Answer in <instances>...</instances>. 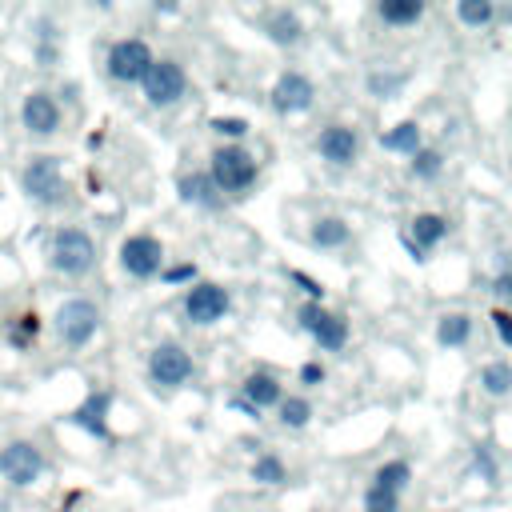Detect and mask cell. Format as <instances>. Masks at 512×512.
Here are the masks:
<instances>
[{"label": "cell", "mask_w": 512, "mask_h": 512, "mask_svg": "<svg viewBox=\"0 0 512 512\" xmlns=\"http://www.w3.org/2000/svg\"><path fill=\"white\" fill-rule=\"evenodd\" d=\"M256 172H260L256 168V156L248 148H240V144H220L208 156V176H212L216 192L240 196V192H248L256 184Z\"/></svg>", "instance_id": "cell-1"}, {"label": "cell", "mask_w": 512, "mask_h": 512, "mask_svg": "<svg viewBox=\"0 0 512 512\" xmlns=\"http://www.w3.org/2000/svg\"><path fill=\"white\" fill-rule=\"evenodd\" d=\"M48 264L60 276H88L96 268V240L84 228H56L48 240Z\"/></svg>", "instance_id": "cell-2"}, {"label": "cell", "mask_w": 512, "mask_h": 512, "mask_svg": "<svg viewBox=\"0 0 512 512\" xmlns=\"http://www.w3.org/2000/svg\"><path fill=\"white\" fill-rule=\"evenodd\" d=\"M52 328L68 348H84L96 332H100V308L88 296H68L56 312H52Z\"/></svg>", "instance_id": "cell-3"}, {"label": "cell", "mask_w": 512, "mask_h": 512, "mask_svg": "<svg viewBox=\"0 0 512 512\" xmlns=\"http://www.w3.org/2000/svg\"><path fill=\"white\" fill-rule=\"evenodd\" d=\"M20 188H24L36 204H56V200L68 192L60 156H44V152L28 156V164H24V172H20Z\"/></svg>", "instance_id": "cell-4"}, {"label": "cell", "mask_w": 512, "mask_h": 512, "mask_svg": "<svg viewBox=\"0 0 512 512\" xmlns=\"http://www.w3.org/2000/svg\"><path fill=\"white\" fill-rule=\"evenodd\" d=\"M140 88H144V100H148L152 108H168V104H176V100L184 96V88H188L184 64H176V60H168V56L152 60L148 72H144V80H140Z\"/></svg>", "instance_id": "cell-5"}, {"label": "cell", "mask_w": 512, "mask_h": 512, "mask_svg": "<svg viewBox=\"0 0 512 512\" xmlns=\"http://www.w3.org/2000/svg\"><path fill=\"white\" fill-rule=\"evenodd\" d=\"M192 372H196L192 352L184 344H176V340H164V344H156L148 352V376L160 388H180V384L192 380Z\"/></svg>", "instance_id": "cell-6"}, {"label": "cell", "mask_w": 512, "mask_h": 512, "mask_svg": "<svg viewBox=\"0 0 512 512\" xmlns=\"http://www.w3.org/2000/svg\"><path fill=\"white\" fill-rule=\"evenodd\" d=\"M152 60H156V56H152L148 40L128 36V40H116V44L108 48L104 68H108V76H112L116 84H136V80H144V72H148Z\"/></svg>", "instance_id": "cell-7"}, {"label": "cell", "mask_w": 512, "mask_h": 512, "mask_svg": "<svg viewBox=\"0 0 512 512\" xmlns=\"http://www.w3.org/2000/svg\"><path fill=\"white\" fill-rule=\"evenodd\" d=\"M44 472V452L32 444V440H12L0 448V476L12 484V488H28L36 484Z\"/></svg>", "instance_id": "cell-8"}, {"label": "cell", "mask_w": 512, "mask_h": 512, "mask_svg": "<svg viewBox=\"0 0 512 512\" xmlns=\"http://www.w3.org/2000/svg\"><path fill=\"white\" fill-rule=\"evenodd\" d=\"M120 264H124L128 276H136V280H152V276H160L164 244H160L152 232H132V236L120 244Z\"/></svg>", "instance_id": "cell-9"}, {"label": "cell", "mask_w": 512, "mask_h": 512, "mask_svg": "<svg viewBox=\"0 0 512 512\" xmlns=\"http://www.w3.org/2000/svg\"><path fill=\"white\" fill-rule=\"evenodd\" d=\"M228 308H232L228 288H220V284H212V280L192 284L188 296H184V316H188L192 324H216V320L228 316Z\"/></svg>", "instance_id": "cell-10"}, {"label": "cell", "mask_w": 512, "mask_h": 512, "mask_svg": "<svg viewBox=\"0 0 512 512\" xmlns=\"http://www.w3.org/2000/svg\"><path fill=\"white\" fill-rule=\"evenodd\" d=\"M20 120H24V128H28L32 136H52V132L60 128L64 112H60V104H56L52 92L36 88V92L24 96V104H20Z\"/></svg>", "instance_id": "cell-11"}, {"label": "cell", "mask_w": 512, "mask_h": 512, "mask_svg": "<svg viewBox=\"0 0 512 512\" xmlns=\"http://www.w3.org/2000/svg\"><path fill=\"white\" fill-rule=\"evenodd\" d=\"M312 100H316V88H312V80H308L304 72H284V76L272 84V108H276V112L296 116V112H308Z\"/></svg>", "instance_id": "cell-12"}, {"label": "cell", "mask_w": 512, "mask_h": 512, "mask_svg": "<svg viewBox=\"0 0 512 512\" xmlns=\"http://www.w3.org/2000/svg\"><path fill=\"white\" fill-rule=\"evenodd\" d=\"M316 152H320V160L344 168V164L356 160L360 136H356V128H348V124H328V128H320V136H316Z\"/></svg>", "instance_id": "cell-13"}, {"label": "cell", "mask_w": 512, "mask_h": 512, "mask_svg": "<svg viewBox=\"0 0 512 512\" xmlns=\"http://www.w3.org/2000/svg\"><path fill=\"white\" fill-rule=\"evenodd\" d=\"M264 36H268L272 44H280V48H292V44H300V36H304V20H300L292 8H268V12H264Z\"/></svg>", "instance_id": "cell-14"}, {"label": "cell", "mask_w": 512, "mask_h": 512, "mask_svg": "<svg viewBox=\"0 0 512 512\" xmlns=\"http://www.w3.org/2000/svg\"><path fill=\"white\" fill-rule=\"evenodd\" d=\"M444 236H448V220H444L440 212H420V216L412 220V228H408V244H412L420 256L432 252Z\"/></svg>", "instance_id": "cell-15"}, {"label": "cell", "mask_w": 512, "mask_h": 512, "mask_svg": "<svg viewBox=\"0 0 512 512\" xmlns=\"http://www.w3.org/2000/svg\"><path fill=\"white\" fill-rule=\"evenodd\" d=\"M240 392H244V400L260 412V408H276L280 400H284V388H280V380L272 376V372H252L244 384H240Z\"/></svg>", "instance_id": "cell-16"}, {"label": "cell", "mask_w": 512, "mask_h": 512, "mask_svg": "<svg viewBox=\"0 0 512 512\" xmlns=\"http://www.w3.org/2000/svg\"><path fill=\"white\" fill-rule=\"evenodd\" d=\"M176 192H180L188 204L220 208V192H216V184H212V176H208V172H184V176L176 180Z\"/></svg>", "instance_id": "cell-17"}, {"label": "cell", "mask_w": 512, "mask_h": 512, "mask_svg": "<svg viewBox=\"0 0 512 512\" xmlns=\"http://www.w3.org/2000/svg\"><path fill=\"white\" fill-rule=\"evenodd\" d=\"M108 404H112V392H92V396L72 412V420H76V424H84L92 436H104V432H108V424H104Z\"/></svg>", "instance_id": "cell-18"}, {"label": "cell", "mask_w": 512, "mask_h": 512, "mask_svg": "<svg viewBox=\"0 0 512 512\" xmlns=\"http://www.w3.org/2000/svg\"><path fill=\"white\" fill-rule=\"evenodd\" d=\"M380 144H384L388 152L416 156V152H420V124H416V120H400V124H392V128L380 136Z\"/></svg>", "instance_id": "cell-19"}, {"label": "cell", "mask_w": 512, "mask_h": 512, "mask_svg": "<svg viewBox=\"0 0 512 512\" xmlns=\"http://www.w3.org/2000/svg\"><path fill=\"white\" fill-rule=\"evenodd\" d=\"M312 340L324 348V352H340L348 344V320L340 312H324V320L312 328Z\"/></svg>", "instance_id": "cell-20"}, {"label": "cell", "mask_w": 512, "mask_h": 512, "mask_svg": "<svg viewBox=\"0 0 512 512\" xmlns=\"http://www.w3.org/2000/svg\"><path fill=\"white\" fill-rule=\"evenodd\" d=\"M472 336V316L468 312H444L440 324H436V340L444 348H464Z\"/></svg>", "instance_id": "cell-21"}, {"label": "cell", "mask_w": 512, "mask_h": 512, "mask_svg": "<svg viewBox=\"0 0 512 512\" xmlns=\"http://www.w3.org/2000/svg\"><path fill=\"white\" fill-rule=\"evenodd\" d=\"M348 224L340 220V216H320V220H312V228H308V240L316 244V248H340V244H348Z\"/></svg>", "instance_id": "cell-22"}, {"label": "cell", "mask_w": 512, "mask_h": 512, "mask_svg": "<svg viewBox=\"0 0 512 512\" xmlns=\"http://www.w3.org/2000/svg\"><path fill=\"white\" fill-rule=\"evenodd\" d=\"M380 20L384 24H392V28H408V24H416L420 16H424V4L420 0H380Z\"/></svg>", "instance_id": "cell-23"}, {"label": "cell", "mask_w": 512, "mask_h": 512, "mask_svg": "<svg viewBox=\"0 0 512 512\" xmlns=\"http://www.w3.org/2000/svg\"><path fill=\"white\" fill-rule=\"evenodd\" d=\"M480 388L488 396H508L512 392V364L508 360H488L480 368Z\"/></svg>", "instance_id": "cell-24"}, {"label": "cell", "mask_w": 512, "mask_h": 512, "mask_svg": "<svg viewBox=\"0 0 512 512\" xmlns=\"http://www.w3.org/2000/svg\"><path fill=\"white\" fill-rule=\"evenodd\" d=\"M408 480H412V468H408L404 460H388V464H380V468H376V476H372V484H376V488H388V492H396V496L404 492V484H408Z\"/></svg>", "instance_id": "cell-25"}, {"label": "cell", "mask_w": 512, "mask_h": 512, "mask_svg": "<svg viewBox=\"0 0 512 512\" xmlns=\"http://www.w3.org/2000/svg\"><path fill=\"white\" fill-rule=\"evenodd\" d=\"M276 416H280L284 428H304V424L312 420V404H308L304 396H284V400L276 404Z\"/></svg>", "instance_id": "cell-26"}, {"label": "cell", "mask_w": 512, "mask_h": 512, "mask_svg": "<svg viewBox=\"0 0 512 512\" xmlns=\"http://www.w3.org/2000/svg\"><path fill=\"white\" fill-rule=\"evenodd\" d=\"M252 480H256V484H284V480H288V468H284L280 456L264 452V456H256V464H252Z\"/></svg>", "instance_id": "cell-27"}, {"label": "cell", "mask_w": 512, "mask_h": 512, "mask_svg": "<svg viewBox=\"0 0 512 512\" xmlns=\"http://www.w3.org/2000/svg\"><path fill=\"white\" fill-rule=\"evenodd\" d=\"M456 16H460V24H472V28H484V24H492V16H496V8H492L488 0H460V4H456Z\"/></svg>", "instance_id": "cell-28"}, {"label": "cell", "mask_w": 512, "mask_h": 512, "mask_svg": "<svg viewBox=\"0 0 512 512\" xmlns=\"http://www.w3.org/2000/svg\"><path fill=\"white\" fill-rule=\"evenodd\" d=\"M412 172H416L420 180H436V176L444 172V156L432 152V148H420V152L412 156Z\"/></svg>", "instance_id": "cell-29"}, {"label": "cell", "mask_w": 512, "mask_h": 512, "mask_svg": "<svg viewBox=\"0 0 512 512\" xmlns=\"http://www.w3.org/2000/svg\"><path fill=\"white\" fill-rule=\"evenodd\" d=\"M364 512H400V496L388 492V488L368 484V492H364Z\"/></svg>", "instance_id": "cell-30"}, {"label": "cell", "mask_w": 512, "mask_h": 512, "mask_svg": "<svg viewBox=\"0 0 512 512\" xmlns=\"http://www.w3.org/2000/svg\"><path fill=\"white\" fill-rule=\"evenodd\" d=\"M404 80H408L404 72H368V92L388 100L396 88H404Z\"/></svg>", "instance_id": "cell-31"}, {"label": "cell", "mask_w": 512, "mask_h": 512, "mask_svg": "<svg viewBox=\"0 0 512 512\" xmlns=\"http://www.w3.org/2000/svg\"><path fill=\"white\" fill-rule=\"evenodd\" d=\"M212 132H220V136H232V140H244V132H248V120H240V116H212V124H208Z\"/></svg>", "instance_id": "cell-32"}, {"label": "cell", "mask_w": 512, "mask_h": 512, "mask_svg": "<svg viewBox=\"0 0 512 512\" xmlns=\"http://www.w3.org/2000/svg\"><path fill=\"white\" fill-rule=\"evenodd\" d=\"M488 320H492L496 336H500V340L512 348V312H508V308H492V316H488Z\"/></svg>", "instance_id": "cell-33"}, {"label": "cell", "mask_w": 512, "mask_h": 512, "mask_svg": "<svg viewBox=\"0 0 512 512\" xmlns=\"http://www.w3.org/2000/svg\"><path fill=\"white\" fill-rule=\"evenodd\" d=\"M324 312H328V308H320V304H300L296 320H300V328H304V332H312V328L324 320Z\"/></svg>", "instance_id": "cell-34"}, {"label": "cell", "mask_w": 512, "mask_h": 512, "mask_svg": "<svg viewBox=\"0 0 512 512\" xmlns=\"http://www.w3.org/2000/svg\"><path fill=\"white\" fill-rule=\"evenodd\" d=\"M492 296L500 304H512V272H496L492 276Z\"/></svg>", "instance_id": "cell-35"}, {"label": "cell", "mask_w": 512, "mask_h": 512, "mask_svg": "<svg viewBox=\"0 0 512 512\" xmlns=\"http://www.w3.org/2000/svg\"><path fill=\"white\" fill-rule=\"evenodd\" d=\"M160 276H164V284H184V280L196 276V268L192 264H172V268H160Z\"/></svg>", "instance_id": "cell-36"}, {"label": "cell", "mask_w": 512, "mask_h": 512, "mask_svg": "<svg viewBox=\"0 0 512 512\" xmlns=\"http://www.w3.org/2000/svg\"><path fill=\"white\" fill-rule=\"evenodd\" d=\"M320 380H324L320 364H300V384H320Z\"/></svg>", "instance_id": "cell-37"}, {"label": "cell", "mask_w": 512, "mask_h": 512, "mask_svg": "<svg viewBox=\"0 0 512 512\" xmlns=\"http://www.w3.org/2000/svg\"><path fill=\"white\" fill-rule=\"evenodd\" d=\"M296 284H300V288H304V292L312 296V304H316V300H320V292H324V288H320V284H316L312 276H304V272H296Z\"/></svg>", "instance_id": "cell-38"}]
</instances>
